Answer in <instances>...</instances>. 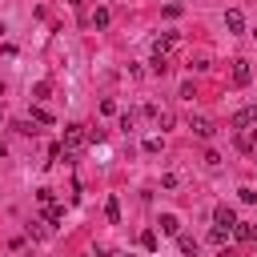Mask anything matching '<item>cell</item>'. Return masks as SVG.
<instances>
[{"instance_id":"1","label":"cell","mask_w":257,"mask_h":257,"mask_svg":"<svg viewBox=\"0 0 257 257\" xmlns=\"http://www.w3.org/2000/svg\"><path fill=\"white\" fill-rule=\"evenodd\" d=\"M84 141H88L84 124H68V128H64V149H80Z\"/></svg>"},{"instance_id":"2","label":"cell","mask_w":257,"mask_h":257,"mask_svg":"<svg viewBox=\"0 0 257 257\" xmlns=\"http://www.w3.org/2000/svg\"><path fill=\"white\" fill-rule=\"evenodd\" d=\"M233 141H237L241 153H253L257 149V133H249V128H233Z\"/></svg>"},{"instance_id":"3","label":"cell","mask_w":257,"mask_h":257,"mask_svg":"<svg viewBox=\"0 0 257 257\" xmlns=\"http://www.w3.org/2000/svg\"><path fill=\"white\" fill-rule=\"evenodd\" d=\"M233 128H249V133H257V108H241V112L233 116Z\"/></svg>"},{"instance_id":"4","label":"cell","mask_w":257,"mask_h":257,"mask_svg":"<svg viewBox=\"0 0 257 257\" xmlns=\"http://www.w3.org/2000/svg\"><path fill=\"white\" fill-rule=\"evenodd\" d=\"M189 128H193V133H197V137H201V141H209V137H213V133H217V128H213V120H209V116H193V120H189Z\"/></svg>"},{"instance_id":"5","label":"cell","mask_w":257,"mask_h":257,"mask_svg":"<svg viewBox=\"0 0 257 257\" xmlns=\"http://www.w3.org/2000/svg\"><path fill=\"white\" fill-rule=\"evenodd\" d=\"M213 221H217V229H233V225H237V217H233L229 205H217V209H213Z\"/></svg>"},{"instance_id":"6","label":"cell","mask_w":257,"mask_h":257,"mask_svg":"<svg viewBox=\"0 0 257 257\" xmlns=\"http://www.w3.org/2000/svg\"><path fill=\"white\" fill-rule=\"evenodd\" d=\"M225 28H229V32H245V16H241V8H229V12H225Z\"/></svg>"},{"instance_id":"7","label":"cell","mask_w":257,"mask_h":257,"mask_svg":"<svg viewBox=\"0 0 257 257\" xmlns=\"http://www.w3.org/2000/svg\"><path fill=\"white\" fill-rule=\"evenodd\" d=\"M253 80V68L245 60H233V84H249Z\"/></svg>"},{"instance_id":"8","label":"cell","mask_w":257,"mask_h":257,"mask_svg":"<svg viewBox=\"0 0 257 257\" xmlns=\"http://www.w3.org/2000/svg\"><path fill=\"white\" fill-rule=\"evenodd\" d=\"M177 249H181L185 257H197V237H185V233H181V237H177Z\"/></svg>"},{"instance_id":"9","label":"cell","mask_w":257,"mask_h":257,"mask_svg":"<svg viewBox=\"0 0 257 257\" xmlns=\"http://www.w3.org/2000/svg\"><path fill=\"white\" fill-rule=\"evenodd\" d=\"M161 229H165V233H181V221H177L173 213H165V217H161Z\"/></svg>"},{"instance_id":"10","label":"cell","mask_w":257,"mask_h":257,"mask_svg":"<svg viewBox=\"0 0 257 257\" xmlns=\"http://www.w3.org/2000/svg\"><path fill=\"white\" fill-rule=\"evenodd\" d=\"M104 213H108V221H120V201H116V197H108V205H104Z\"/></svg>"},{"instance_id":"11","label":"cell","mask_w":257,"mask_h":257,"mask_svg":"<svg viewBox=\"0 0 257 257\" xmlns=\"http://www.w3.org/2000/svg\"><path fill=\"white\" fill-rule=\"evenodd\" d=\"M141 249H149V253L157 249V233H153V229H145V233H141Z\"/></svg>"},{"instance_id":"12","label":"cell","mask_w":257,"mask_h":257,"mask_svg":"<svg viewBox=\"0 0 257 257\" xmlns=\"http://www.w3.org/2000/svg\"><path fill=\"white\" fill-rule=\"evenodd\" d=\"M165 68H169V56H157L153 52V72H165Z\"/></svg>"},{"instance_id":"13","label":"cell","mask_w":257,"mask_h":257,"mask_svg":"<svg viewBox=\"0 0 257 257\" xmlns=\"http://www.w3.org/2000/svg\"><path fill=\"white\" fill-rule=\"evenodd\" d=\"M92 24H96V28H104V24H108V12H104V8H96V16H92Z\"/></svg>"},{"instance_id":"14","label":"cell","mask_w":257,"mask_h":257,"mask_svg":"<svg viewBox=\"0 0 257 257\" xmlns=\"http://www.w3.org/2000/svg\"><path fill=\"white\" fill-rule=\"evenodd\" d=\"M32 120H40V124H52V116H48L44 108H32Z\"/></svg>"},{"instance_id":"15","label":"cell","mask_w":257,"mask_h":257,"mask_svg":"<svg viewBox=\"0 0 257 257\" xmlns=\"http://www.w3.org/2000/svg\"><path fill=\"white\" fill-rule=\"evenodd\" d=\"M225 233H229V229H217V225H213V233H209V241H213V245H221V241H225Z\"/></svg>"},{"instance_id":"16","label":"cell","mask_w":257,"mask_h":257,"mask_svg":"<svg viewBox=\"0 0 257 257\" xmlns=\"http://www.w3.org/2000/svg\"><path fill=\"white\" fill-rule=\"evenodd\" d=\"M221 257H237V253H233V249H221Z\"/></svg>"},{"instance_id":"17","label":"cell","mask_w":257,"mask_h":257,"mask_svg":"<svg viewBox=\"0 0 257 257\" xmlns=\"http://www.w3.org/2000/svg\"><path fill=\"white\" fill-rule=\"evenodd\" d=\"M68 4H80V0H68Z\"/></svg>"}]
</instances>
